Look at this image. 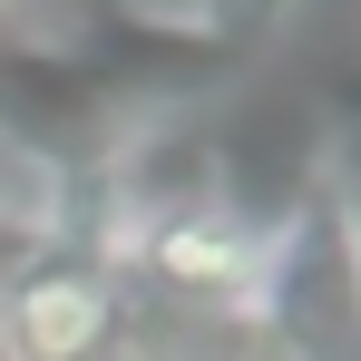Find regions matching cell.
I'll use <instances>...</instances> for the list:
<instances>
[{"label":"cell","mask_w":361,"mask_h":361,"mask_svg":"<svg viewBox=\"0 0 361 361\" xmlns=\"http://www.w3.org/2000/svg\"><path fill=\"white\" fill-rule=\"evenodd\" d=\"M147 274L185 302H215L235 322H264L274 312V283H283V244L264 225H244L235 205H185L147 235Z\"/></svg>","instance_id":"cell-1"},{"label":"cell","mask_w":361,"mask_h":361,"mask_svg":"<svg viewBox=\"0 0 361 361\" xmlns=\"http://www.w3.org/2000/svg\"><path fill=\"white\" fill-rule=\"evenodd\" d=\"M10 361H108L118 342V274L88 254H39L30 274H10L0 293Z\"/></svg>","instance_id":"cell-2"},{"label":"cell","mask_w":361,"mask_h":361,"mask_svg":"<svg viewBox=\"0 0 361 361\" xmlns=\"http://www.w3.org/2000/svg\"><path fill=\"white\" fill-rule=\"evenodd\" d=\"M0 10H30V0H0Z\"/></svg>","instance_id":"cell-3"}]
</instances>
